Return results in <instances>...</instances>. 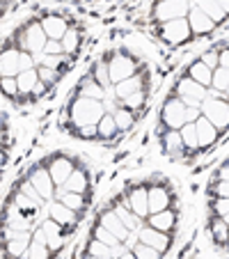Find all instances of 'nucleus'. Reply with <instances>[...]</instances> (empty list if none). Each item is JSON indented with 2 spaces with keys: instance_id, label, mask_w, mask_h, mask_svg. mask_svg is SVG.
I'll list each match as a JSON object with an SVG mask.
<instances>
[{
  "instance_id": "43",
  "label": "nucleus",
  "mask_w": 229,
  "mask_h": 259,
  "mask_svg": "<svg viewBox=\"0 0 229 259\" xmlns=\"http://www.w3.org/2000/svg\"><path fill=\"white\" fill-rule=\"evenodd\" d=\"M115 119H117L119 131H128V128L133 126V115H131V110H117Z\"/></svg>"
},
{
  "instance_id": "38",
  "label": "nucleus",
  "mask_w": 229,
  "mask_h": 259,
  "mask_svg": "<svg viewBox=\"0 0 229 259\" xmlns=\"http://www.w3.org/2000/svg\"><path fill=\"white\" fill-rule=\"evenodd\" d=\"M213 90H218V92H227L229 90V69L218 67L213 71Z\"/></svg>"
},
{
  "instance_id": "28",
  "label": "nucleus",
  "mask_w": 229,
  "mask_h": 259,
  "mask_svg": "<svg viewBox=\"0 0 229 259\" xmlns=\"http://www.w3.org/2000/svg\"><path fill=\"white\" fill-rule=\"evenodd\" d=\"M115 211H117V215L122 218V223L126 225V230L131 232V234H135V232H140L142 230V218L140 215H135L128 206H122V204H117L115 206Z\"/></svg>"
},
{
  "instance_id": "4",
  "label": "nucleus",
  "mask_w": 229,
  "mask_h": 259,
  "mask_svg": "<svg viewBox=\"0 0 229 259\" xmlns=\"http://www.w3.org/2000/svg\"><path fill=\"white\" fill-rule=\"evenodd\" d=\"M19 44L23 46V51L28 53H44L46 44H49V34L44 32L41 23H30L25 28H21L19 32Z\"/></svg>"
},
{
  "instance_id": "51",
  "label": "nucleus",
  "mask_w": 229,
  "mask_h": 259,
  "mask_svg": "<svg viewBox=\"0 0 229 259\" xmlns=\"http://www.w3.org/2000/svg\"><path fill=\"white\" fill-rule=\"evenodd\" d=\"M218 177H220V179H224V181H229V163H224V165L220 167Z\"/></svg>"
},
{
  "instance_id": "10",
  "label": "nucleus",
  "mask_w": 229,
  "mask_h": 259,
  "mask_svg": "<svg viewBox=\"0 0 229 259\" xmlns=\"http://www.w3.org/2000/svg\"><path fill=\"white\" fill-rule=\"evenodd\" d=\"M28 181L32 184L37 191H39V195L44 197V200H53V195L58 191H55V181L53 177H51V172L46 170V167H34L32 172H30Z\"/></svg>"
},
{
  "instance_id": "25",
  "label": "nucleus",
  "mask_w": 229,
  "mask_h": 259,
  "mask_svg": "<svg viewBox=\"0 0 229 259\" xmlns=\"http://www.w3.org/2000/svg\"><path fill=\"white\" fill-rule=\"evenodd\" d=\"M174 223H176V215L172 209L149 215V227H154V230H158V232H170L172 227H174Z\"/></svg>"
},
{
  "instance_id": "8",
  "label": "nucleus",
  "mask_w": 229,
  "mask_h": 259,
  "mask_svg": "<svg viewBox=\"0 0 229 259\" xmlns=\"http://www.w3.org/2000/svg\"><path fill=\"white\" fill-rule=\"evenodd\" d=\"M156 19L163 21V23H170V21L184 19L188 12V0H161L156 5Z\"/></svg>"
},
{
  "instance_id": "46",
  "label": "nucleus",
  "mask_w": 229,
  "mask_h": 259,
  "mask_svg": "<svg viewBox=\"0 0 229 259\" xmlns=\"http://www.w3.org/2000/svg\"><path fill=\"white\" fill-rule=\"evenodd\" d=\"M200 60L206 64V67H211V69H213V71L220 67V53H215V51H206V53L202 55Z\"/></svg>"
},
{
  "instance_id": "9",
  "label": "nucleus",
  "mask_w": 229,
  "mask_h": 259,
  "mask_svg": "<svg viewBox=\"0 0 229 259\" xmlns=\"http://www.w3.org/2000/svg\"><path fill=\"white\" fill-rule=\"evenodd\" d=\"M190 23L188 19H176V21H170V23H163L161 28V37L167 41V44H181L190 37Z\"/></svg>"
},
{
  "instance_id": "17",
  "label": "nucleus",
  "mask_w": 229,
  "mask_h": 259,
  "mask_svg": "<svg viewBox=\"0 0 229 259\" xmlns=\"http://www.w3.org/2000/svg\"><path fill=\"white\" fill-rule=\"evenodd\" d=\"M21 51L16 49H3V58H0V71H3V78H16L21 73V62H19Z\"/></svg>"
},
{
  "instance_id": "24",
  "label": "nucleus",
  "mask_w": 229,
  "mask_h": 259,
  "mask_svg": "<svg viewBox=\"0 0 229 259\" xmlns=\"http://www.w3.org/2000/svg\"><path fill=\"white\" fill-rule=\"evenodd\" d=\"M197 138H200V147H211L218 140V128L211 124V119L200 117L197 119Z\"/></svg>"
},
{
  "instance_id": "29",
  "label": "nucleus",
  "mask_w": 229,
  "mask_h": 259,
  "mask_svg": "<svg viewBox=\"0 0 229 259\" xmlns=\"http://www.w3.org/2000/svg\"><path fill=\"white\" fill-rule=\"evenodd\" d=\"M103 90H106V88H103L101 83H97L92 76H87V78H85L83 83L78 85L80 97H85V99H97V101H101V99H103Z\"/></svg>"
},
{
  "instance_id": "47",
  "label": "nucleus",
  "mask_w": 229,
  "mask_h": 259,
  "mask_svg": "<svg viewBox=\"0 0 229 259\" xmlns=\"http://www.w3.org/2000/svg\"><path fill=\"white\" fill-rule=\"evenodd\" d=\"M3 92H5V97H16V94H19V83H16V78H3Z\"/></svg>"
},
{
  "instance_id": "15",
  "label": "nucleus",
  "mask_w": 229,
  "mask_h": 259,
  "mask_svg": "<svg viewBox=\"0 0 229 259\" xmlns=\"http://www.w3.org/2000/svg\"><path fill=\"white\" fill-rule=\"evenodd\" d=\"M51 257H53V250L49 248L46 234L39 225L32 232V243H30V250H28V254H25V259H51Z\"/></svg>"
},
{
  "instance_id": "20",
  "label": "nucleus",
  "mask_w": 229,
  "mask_h": 259,
  "mask_svg": "<svg viewBox=\"0 0 229 259\" xmlns=\"http://www.w3.org/2000/svg\"><path fill=\"white\" fill-rule=\"evenodd\" d=\"M188 23H190V30H193L195 34H206V32H211V28L215 25V21L211 19L209 14H204L200 7H193L190 14H188Z\"/></svg>"
},
{
  "instance_id": "52",
  "label": "nucleus",
  "mask_w": 229,
  "mask_h": 259,
  "mask_svg": "<svg viewBox=\"0 0 229 259\" xmlns=\"http://www.w3.org/2000/svg\"><path fill=\"white\" fill-rule=\"evenodd\" d=\"M218 3H220V7H222L224 12H229V0H218Z\"/></svg>"
},
{
  "instance_id": "7",
  "label": "nucleus",
  "mask_w": 229,
  "mask_h": 259,
  "mask_svg": "<svg viewBox=\"0 0 229 259\" xmlns=\"http://www.w3.org/2000/svg\"><path fill=\"white\" fill-rule=\"evenodd\" d=\"M108 71H110V80L117 85L122 80L135 76V60L126 53H117L115 58L108 60Z\"/></svg>"
},
{
  "instance_id": "31",
  "label": "nucleus",
  "mask_w": 229,
  "mask_h": 259,
  "mask_svg": "<svg viewBox=\"0 0 229 259\" xmlns=\"http://www.w3.org/2000/svg\"><path fill=\"white\" fill-rule=\"evenodd\" d=\"M62 191H69V193H80L83 195L87 191V175L83 170H73V175L67 179V184L62 186Z\"/></svg>"
},
{
  "instance_id": "30",
  "label": "nucleus",
  "mask_w": 229,
  "mask_h": 259,
  "mask_svg": "<svg viewBox=\"0 0 229 259\" xmlns=\"http://www.w3.org/2000/svg\"><path fill=\"white\" fill-rule=\"evenodd\" d=\"M58 202H62L64 206H69L71 211H83L85 209V200H83V195L80 193H69V191H62V188H58Z\"/></svg>"
},
{
  "instance_id": "36",
  "label": "nucleus",
  "mask_w": 229,
  "mask_h": 259,
  "mask_svg": "<svg viewBox=\"0 0 229 259\" xmlns=\"http://www.w3.org/2000/svg\"><path fill=\"white\" fill-rule=\"evenodd\" d=\"M62 49H64V53H67V55L78 53V49H80V34L76 32V30H69V32L64 34Z\"/></svg>"
},
{
  "instance_id": "45",
  "label": "nucleus",
  "mask_w": 229,
  "mask_h": 259,
  "mask_svg": "<svg viewBox=\"0 0 229 259\" xmlns=\"http://www.w3.org/2000/svg\"><path fill=\"white\" fill-rule=\"evenodd\" d=\"M211 209H213V213L218 215V218H224V215L229 213V197H218Z\"/></svg>"
},
{
  "instance_id": "32",
  "label": "nucleus",
  "mask_w": 229,
  "mask_h": 259,
  "mask_svg": "<svg viewBox=\"0 0 229 259\" xmlns=\"http://www.w3.org/2000/svg\"><path fill=\"white\" fill-rule=\"evenodd\" d=\"M193 3H195V5L200 7V10L204 12V14H209L211 19L215 21V23H218V21H222V16L227 14V12H224L222 7H220L218 0H193Z\"/></svg>"
},
{
  "instance_id": "23",
  "label": "nucleus",
  "mask_w": 229,
  "mask_h": 259,
  "mask_svg": "<svg viewBox=\"0 0 229 259\" xmlns=\"http://www.w3.org/2000/svg\"><path fill=\"white\" fill-rule=\"evenodd\" d=\"M161 145H163V149H165L172 158H181V156H184L186 145H184V138H181L179 131H167L165 136H163Z\"/></svg>"
},
{
  "instance_id": "19",
  "label": "nucleus",
  "mask_w": 229,
  "mask_h": 259,
  "mask_svg": "<svg viewBox=\"0 0 229 259\" xmlns=\"http://www.w3.org/2000/svg\"><path fill=\"white\" fill-rule=\"evenodd\" d=\"M41 28H44V32L49 34V39H58V41H62L64 34L69 32L67 21H64L62 16H55V14L46 16V19L41 21Z\"/></svg>"
},
{
  "instance_id": "50",
  "label": "nucleus",
  "mask_w": 229,
  "mask_h": 259,
  "mask_svg": "<svg viewBox=\"0 0 229 259\" xmlns=\"http://www.w3.org/2000/svg\"><path fill=\"white\" fill-rule=\"evenodd\" d=\"M220 67L229 69V49H224L222 53H220Z\"/></svg>"
},
{
  "instance_id": "14",
  "label": "nucleus",
  "mask_w": 229,
  "mask_h": 259,
  "mask_svg": "<svg viewBox=\"0 0 229 259\" xmlns=\"http://www.w3.org/2000/svg\"><path fill=\"white\" fill-rule=\"evenodd\" d=\"M49 215H51V220H55L60 227H73L76 223H78V213L71 211L69 206H64L62 202H58V200L49 202Z\"/></svg>"
},
{
  "instance_id": "16",
  "label": "nucleus",
  "mask_w": 229,
  "mask_h": 259,
  "mask_svg": "<svg viewBox=\"0 0 229 259\" xmlns=\"http://www.w3.org/2000/svg\"><path fill=\"white\" fill-rule=\"evenodd\" d=\"M73 170H76V167H73V163L69 161V158H64V156L53 158V161H51V165H49V172H51V177H53L55 186H60V188L67 184V179L73 175Z\"/></svg>"
},
{
  "instance_id": "48",
  "label": "nucleus",
  "mask_w": 229,
  "mask_h": 259,
  "mask_svg": "<svg viewBox=\"0 0 229 259\" xmlns=\"http://www.w3.org/2000/svg\"><path fill=\"white\" fill-rule=\"evenodd\" d=\"M213 195L215 197H229V181L220 179L218 184H213Z\"/></svg>"
},
{
  "instance_id": "18",
  "label": "nucleus",
  "mask_w": 229,
  "mask_h": 259,
  "mask_svg": "<svg viewBox=\"0 0 229 259\" xmlns=\"http://www.w3.org/2000/svg\"><path fill=\"white\" fill-rule=\"evenodd\" d=\"M170 204H172V195L165 186H151L149 188V213L167 211Z\"/></svg>"
},
{
  "instance_id": "54",
  "label": "nucleus",
  "mask_w": 229,
  "mask_h": 259,
  "mask_svg": "<svg viewBox=\"0 0 229 259\" xmlns=\"http://www.w3.org/2000/svg\"><path fill=\"white\" fill-rule=\"evenodd\" d=\"M85 259H94V257H89V254H85Z\"/></svg>"
},
{
  "instance_id": "53",
  "label": "nucleus",
  "mask_w": 229,
  "mask_h": 259,
  "mask_svg": "<svg viewBox=\"0 0 229 259\" xmlns=\"http://www.w3.org/2000/svg\"><path fill=\"white\" fill-rule=\"evenodd\" d=\"M122 259H138V257H135V254H133V252H126Z\"/></svg>"
},
{
  "instance_id": "26",
  "label": "nucleus",
  "mask_w": 229,
  "mask_h": 259,
  "mask_svg": "<svg viewBox=\"0 0 229 259\" xmlns=\"http://www.w3.org/2000/svg\"><path fill=\"white\" fill-rule=\"evenodd\" d=\"M16 83H19V94H32L34 88L39 85V71L37 69H30L16 76Z\"/></svg>"
},
{
  "instance_id": "55",
  "label": "nucleus",
  "mask_w": 229,
  "mask_h": 259,
  "mask_svg": "<svg viewBox=\"0 0 229 259\" xmlns=\"http://www.w3.org/2000/svg\"><path fill=\"white\" fill-rule=\"evenodd\" d=\"M227 92H229V90H227ZM227 97H229V94H227Z\"/></svg>"
},
{
  "instance_id": "41",
  "label": "nucleus",
  "mask_w": 229,
  "mask_h": 259,
  "mask_svg": "<svg viewBox=\"0 0 229 259\" xmlns=\"http://www.w3.org/2000/svg\"><path fill=\"white\" fill-rule=\"evenodd\" d=\"M122 101H124V106H126L128 110H140V108L145 106V101H147V94H145V90H140V92L131 94V97L122 99Z\"/></svg>"
},
{
  "instance_id": "33",
  "label": "nucleus",
  "mask_w": 229,
  "mask_h": 259,
  "mask_svg": "<svg viewBox=\"0 0 229 259\" xmlns=\"http://www.w3.org/2000/svg\"><path fill=\"white\" fill-rule=\"evenodd\" d=\"M99 138H103V140H112V138L119 133V126H117V119L112 117V115H106V117L99 122Z\"/></svg>"
},
{
  "instance_id": "3",
  "label": "nucleus",
  "mask_w": 229,
  "mask_h": 259,
  "mask_svg": "<svg viewBox=\"0 0 229 259\" xmlns=\"http://www.w3.org/2000/svg\"><path fill=\"white\" fill-rule=\"evenodd\" d=\"M32 243V232H19L5 227V259H25Z\"/></svg>"
},
{
  "instance_id": "35",
  "label": "nucleus",
  "mask_w": 229,
  "mask_h": 259,
  "mask_svg": "<svg viewBox=\"0 0 229 259\" xmlns=\"http://www.w3.org/2000/svg\"><path fill=\"white\" fill-rule=\"evenodd\" d=\"M92 239H97V241H101V243H106V245H110V248H115V245H119L122 241L117 239V236L112 234V232H108L103 225H97L92 230Z\"/></svg>"
},
{
  "instance_id": "27",
  "label": "nucleus",
  "mask_w": 229,
  "mask_h": 259,
  "mask_svg": "<svg viewBox=\"0 0 229 259\" xmlns=\"http://www.w3.org/2000/svg\"><path fill=\"white\" fill-rule=\"evenodd\" d=\"M140 90H145V85H142V78L138 76V73H135V76H131V78H126V80H122V83L115 85L117 99H126V97H131V94L140 92Z\"/></svg>"
},
{
  "instance_id": "2",
  "label": "nucleus",
  "mask_w": 229,
  "mask_h": 259,
  "mask_svg": "<svg viewBox=\"0 0 229 259\" xmlns=\"http://www.w3.org/2000/svg\"><path fill=\"white\" fill-rule=\"evenodd\" d=\"M186 110H188V106H186L179 97H170L161 108V122L165 124L170 131H181V128L188 124Z\"/></svg>"
},
{
  "instance_id": "11",
  "label": "nucleus",
  "mask_w": 229,
  "mask_h": 259,
  "mask_svg": "<svg viewBox=\"0 0 229 259\" xmlns=\"http://www.w3.org/2000/svg\"><path fill=\"white\" fill-rule=\"evenodd\" d=\"M138 241L145 245H151V248H156L158 252L165 254L167 250H170L172 245V239L165 234V232H158L154 230V227H142L140 232H138Z\"/></svg>"
},
{
  "instance_id": "1",
  "label": "nucleus",
  "mask_w": 229,
  "mask_h": 259,
  "mask_svg": "<svg viewBox=\"0 0 229 259\" xmlns=\"http://www.w3.org/2000/svg\"><path fill=\"white\" fill-rule=\"evenodd\" d=\"M106 110H103L101 101H97V99H85V97H78L76 101L69 106V117H71V122L76 124L78 128L83 126H99V122H101L103 117H106Z\"/></svg>"
},
{
  "instance_id": "37",
  "label": "nucleus",
  "mask_w": 229,
  "mask_h": 259,
  "mask_svg": "<svg viewBox=\"0 0 229 259\" xmlns=\"http://www.w3.org/2000/svg\"><path fill=\"white\" fill-rule=\"evenodd\" d=\"M211 236H213L218 243H229V225L222 218L215 220L213 225H211Z\"/></svg>"
},
{
  "instance_id": "5",
  "label": "nucleus",
  "mask_w": 229,
  "mask_h": 259,
  "mask_svg": "<svg viewBox=\"0 0 229 259\" xmlns=\"http://www.w3.org/2000/svg\"><path fill=\"white\" fill-rule=\"evenodd\" d=\"M176 97H179L186 106L200 108L202 103L206 101V88L200 83H195V80L188 78V76H184V78L176 83Z\"/></svg>"
},
{
  "instance_id": "6",
  "label": "nucleus",
  "mask_w": 229,
  "mask_h": 259,
  "mask_svg": "<svg viewBox=\"0 0 229 259\" xmlns=\"http://www.w3.org/2000/svg\"><path fill=\"white\" fill-rule=\"evenodd\" d=\"M204 117L211 119L215 128H224L229 124V103L218 99V94H211L204 101Z\"/></svg>"
},
{
  "instance_id": "12",
  "label": "nucleus",
  "mask_w": 229,
  "mask_h": 259,
  "mask_svg": "<svg viewBox=\"0 0 229 259\" xmlns=\"http://www.w3.org/2000/svg\"><path fill=\"white\" fill-rule=\"evenodd\" d=\"M99 225H103L108 232H112V234L117 236L122 243L128 239V236H131V232L126 230V225L122 223V218L117 215V211H115V209H112V211H103V213L99 215Z\"/></svg>"
},
{
  "instance_id": "39",
  "label": "nucleus",
  "mask_w": 229,
  "mask_h": 259,
  "mask_svg": "<svg viewBox=\"0 0 229 259\" xmlns=\"http://www.w3.org/2000/svg\"><path fill=\"white\" fill-rule=\"evenodd\" d=\"M138 259H163V252H158L156 248L151 245H145V243H135V248L131 250Z\"/></svg>"
},
{
  "instance_id": "22",
  "label": "nucleus",
  "mask_w": 229,
  "mask_h": 259,
  "mask_svg": "<svg viewBox=\"0 0 229 259\" xmlns=\"http://www.w3.org/2000/svg\"><path fill=\"white\" fill-rule=\"evenodd\" d=\"M41 230L46 234V241H49V248L53 252H58L60 248L64 245V234H62V227L55 223V220H44L41 223Z\"/></svg>"
},
{
  "instance_id": "13",
  "label": "nucleus",
  "mask_w": 229,
  "mask_h": 259,
  "mask_svg": "<svg viewBox=\"0 0 229 259\" xmlns=\"http://www.w3.org/2000/svg\"><path fill=\"white\" fill-rule=\"evenodd\" d=\"M126 206L133 211L135 215H140V218H149V188H133L131 193H128V202Z\"/></svg>"
},
{
  "instance_id": "42",
  "label": "nucleus",
  "mask_w": 229,
  "mask_h": 259,
  "mask_svg": "<svg viewBox=\"0 0 229 259\" xmlns=\"http://www.w3.org/2000/svg\"><path fill=\"white\" fill-rule=\"evenodd\" d=\"M37 71H39V80L44 85H55L60 80V71H55V69H49V67H37Z\"/></svg>"
},
{
  "instance_id": "44",
  "label": "nucleus",
  "mask_w": 229,
  "mask_h": 259,
  "mask_svg": "<svg viewBox=\"0 0 229 259\" xmlns=\"http://www.w3.org/2000/svg\"><path fill=\"white\" fill-rule=\"evenodd\" d=\"M19 191H21V193H25V195H28V197H30V200H32V202H34V204H39V206H41V202H46V200H44V197H41V195H39V191H37V188H34V186H32V184H30V181H25V184H23V186H21V188H19Z\"/></svg>"
},
{
  "instance_id": "21",
  "label": "nucleus",
  "mask_w": 229,
  "mask_h": 259,
  "mask_svg": "<svg viewBox=\"0 0 229 259\" xmlns=\"http://www.w3.org/2000/svg\"><path fill=\"white\" fill-rule=\"evenodd\" d=\"M186 76L188 78H193L195 83L204 85V88H209V85H213V69L206 67L202 60H197V62H193L188 67V71H186Z\"/></svg>"
},
{
  "instance_id": "49",
  "label": "nucleus",
  "mask_w": 229,
  "mask_h": 259,
  "mask_svg": "<svg viewBox=\"0 0 229 259\" xmlns=\"http://www.w3.org/2000/svg\"><path fill=\"white\" fill-rule=\"evenodd\" d=\"M44 53H46V55H60V53H64L62 41H58V39H49V44H46Z\"/></svg>"
},
{
  "instance_id": "34",
  "label": "nucleus",
  "mask_w": 229,
  "mask_h": 259,
  "mask_svg": "<svg viewBox=\"0 0 229 259\" xmlns=\"http://www.w3.org/2000/svg\"><path fill=\"white\" fill-rule=\"evenodd\" d=\"M181 138H184V145L188 152H195V149H200V138H197V124H186L184 128H181Z\"/></svg>"
},
{
  "instance_id": "40",
  "label": "nucleus",
  "mask_w": 229,
  "mask_h": 259,
  "mask_svg": "<svg viewBox=\"0 0 229 259\" xmlns=\"http://www.w3.org/2000/svg\"><path fill=\"white\" fill-rule=\"evenodd\" d=\"M12 204L16 206L19 211H23V213H28V211H37L39 209V204H34L32 200H30L25 193H21V191H16V195H14V202Z\"/></svg>"
}]
</instances>
